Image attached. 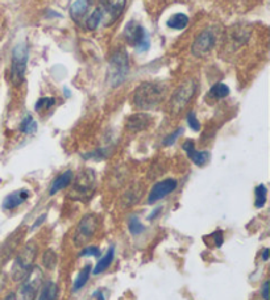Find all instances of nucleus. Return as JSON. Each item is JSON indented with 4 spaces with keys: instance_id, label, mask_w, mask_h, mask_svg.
<instances>
[{
    "instance_id": "nucleus-2",
    "label": "nucleus",
    "mask_w": 270,
    "mask_h": 300,
    "mask_svg": "<svg viewBox=\"0 0 270 300\" xmlns=\"http://www.w3.org/2000/svg\"><path fill=\"white\" fill-rule=\"evenodd\" d=\"M129 71V60L124 49L114 51L108 66V82L112 87H118L124 82Z\"/></svg>"
},
{
    "instance_id": "nucleus-3",
    "label": "nucleus",
    "mask_w": 270,
    "mask_h": 300,
    "mask_svg": "<svg viewBox=\"0 0 270 300\" xmlns=\"http://www.w3.org/2000/svg\"><path fill=\"white\" fill-rule=\"evenodd\" d=\"M36 254H37V248L35 242L26 243L22 252L15 259V263L12 266V278L13 281H24L33 268Z\"/></svg>"
},
{
    "instance_id": "nucleus-11",
    "label": "nucleus",
    "mask_w": 270,
    "mask_h": 300,
    "mask_svg": "<svg viewBox=\"0 0 270 300\" xmlns=\"http://www.w3.org/2000/svg\"><path fill=\"white\" fill-rule=\"evenodd\" d=\"M178 183L175 179H165L161 180L158 183H156L153 186L152 191L149 194V198H148V203L153 204V203L158 202V200L164 199L165 196H168L169 194H172L175 188H177Z\"/></svg>"
},
{
    "instance_id": "nucleus-5",
    "label": "nucleus",
    "mask_w": 270,
    "mask_h": 300,
    "mask_svg": "<svg viewBox=\"0 0 270 300\" xmlns=\"http://www.w3.org/2000/svg\"><path fill=\"white\" fill-rule=\"evenodd\" d=\"M127 0H99V6L96 7V12L100 17V24L110 26L119 19L124 11Z\"/></svg>"
},
{
    "instance_id": "nucleus-34",
    "label": "nucleus",
    "mask_w": 270,
    "mask_h": 300,
    "mask_svg": "<svg viewBox=\"0 0 270 300\" xmlns=\"http://www.w3.org/2000/svg\"><path fill=\"white\" fill-rule=\"evenodd\" d=\"M162 211V207H157L156 209H154V211L152 212V213H150L149 215V217H148V220H153V219H156L157 216H158V213L159 212Z\"/></svg>"
},
{
    "instance_id": "nucleus-24",
    "label": "nucleus",
    "mask_w": 270,
    "mask_h": 300,
    "mask_svg": "<svg viewBox=\"0 0 270 300\" xmlns=\"http://www.w3.org/2000/svg\"><path fill=\"white\" fill-rule=\"evenodd\" d=\"M20 129H21L22 133H25V134H32V133H35L37 130V124H36V121L33 120V117L31 115H28L22 120Z\"/></svg>"
},
{
    "instance_id": "nucleus-35",
    "label": "nucleus",
    "mask_w": 270,
    "mask_h": 300,
    "mask_svg": "<svg viewBox=\"0 0 270 300\" xmlns=\"http://www.w3.org/2000/svg\"><path fill=\"white\" fill-rule=\"evenodd\" d=\"M262 259H264V261H267V259H269V249L264 250V253H262Z\"/></svg>"
},
{
    "instance_id": "nucleus-9",
    "label": "nucleus",
    "mask_w": 270,
    "mask_h": 300,
    "mask_svg": "<svg viewBox=\"0 0 270 300\" xmlns=\"http://www.w3.org/2000/svg\"><path fill=\"white\" fill-rule=\"evenodd\" d=\"M195 91H197V83L195 82H184L177 89V91L173 94V98L170 100V110L172 114H178L188 104V101L193 99Z\"/></svg>"
},
{
    "instance_id": "nucleus-21",
    "label": "nucleus",
    "mask_w": 270,
    "mask_h": 300,
    "mask_svg": "<svg viewBox=\"0 0 270 300\" xmlns=\"http://www.w3.org/2000/svg\"><path fill=\"white\" fill-rule=\"evenodd\" d=\"M58 287L54 282H48L45 284L44 288L41 291V295L38 297V300H56L57 299Z\"/></svg>"
},
{
    "instance_id": "nucleus-16",
    "label": "nucleus",
    "mask_w": 270,
    "mask_h": 300,
    "mask_svg": "<svg viewBox=\"0 0 270 300\" xmlns=\"http://www.w3.org/2000/svg\"><path fill=\"white\" fill-rule=\"evenodd\" d=\"M71 180H73V171H65L64 174H61L60 177H57L54 179V182L51 183L49 194H50V195H56L57 193H60L61 189L66 188V187L71 183Z\"/></svg>"
},
{
    "instance_id": "nucleus-32",
    "label": "nucleus",
    "mask_w": 270,
    "mask_h": 300,
    "mask_svg": "<svg viewBox=\"0 0 270 300\" xmlns=\"http://www.w3.org/2000/svg\"><path fill=\"white\" fill-rule=\"evenodd\" d=\"M45 220H46V215L44 213V215L40 216V219H37V220H36L35 223H33V225H32V228H31V229H32V231H35L36 228L40 227V225H41Z\"/></svg>"
},
{
    "instance_id": "nucleus-27",
    "label": "nucleus",
    "mask_w": 270,
    "mask_h": 300,
    "mask_svg": "<svg viewBox=\"0 0 270 300\" xmlns=\"http://www.w3.org/2000/svg\"><path fill=\"white\" fill-rule=\"evenodd\" d=\"M56 104V99L54 98H41L40 100L36 103L35 110L37 111H42V110H49L50 107Z\"/></svg>"
},
{
    "instance_id": "nucleus-6",
    "label": "nucleus",
    "mask_w": 270,
    "mask_h": 300,
    "mask_svg": "<svg viewBox=\"0 0 270 300\" xmlns=\"http://www.w3.org/2000/svg\"><path fill=\"white\" fill-rule=\"evenodd\" d=\"M99 220L95 215L83 216L82 220L78 223V227L74 233V245L76 248H83L91 240L96 229H98Z\"/></svg>"
},
{
    "instance_id": "nucleus-4",
    "label": "nucleus",
    "mask_w": 270,
    "mask_h": 300,
    "mask_svg": "<svg viewBox=\"0 0 270 300\" xmlns=\"http://www.w3.org/2000/svg\"><path fill=\"white\" fill-rule=\"evenodd\" d=\"M29 58L28 46L25 42H20L15 46L12 53V66H11V79L13 85H20L24 80L26 71V62Z\"/></svg>"
},
{
    "instance_id": "nucleus-7",
    "label": "nucleus",
    "mask_w": 270,
    "mask_h": 300,
    "mask_svg": "<svg viewBox=\"0 0 270 300\" xmlns=\"http://www.w3.org/2000/svg\"><path fill=\"white\" fill-rule=\"evenodd\" d=\"M125 41L139 51H146L150 46L149 35L145 29L136 21H129L124 28Z\"/></svg>"
},
{
    "instance_id": "nucleus-13",
    "label": "nucleus",
    "mask_w": 270,
    "mask_h": 300,
    "mask_svg": "<svg viewBox=\"0 0 270 300\" xmlns=\"http://www.w3.org/2000/svg\"><path fill=\"white\" fill-rule=\"evenodd\" d=\"M183 150L187 153V157L191 161L194 162L197 166H203L207 163V161L210 159V153L208 152H198L195 149L194 141L193 140H187L183 144Z\"/></svg>"
},
{
    "instance_id": "nucleus-19",
    "label": "nucleus",
    "mask_w": 270,
    "mask_h": 300,
    "mask_svg": "<svg viewBox=\"0 0 270 300\" xmlns=\"http://www.w3.org/2000/svg\"><path fill=\"white\" fill-rule=\"evenodd\" d=\"M91 265H86L85 267L80 270V272L78 274V277H76L75 282H74L73 284V291L74 292H76V291H79L80 288H83L85 286H86V283L89 282L90 279V274H91Z\"/></svg>"
},
{
    "instance_id": "nucleus-36",
    "label": "nucleus",
    "mask_w": 270,
    "mask_h": 300,
    "mask_svg": "<svg viewBox=\"0 0 270 300\" xmlns=\"http://www.w3.org/2000/svg\"><path fill=\"white\" fill-rule=\"evenodd\" d=\"M13 299H15V296H13V294H11V295H8V296H7L4 300H13Z\"/></svg>"
},
{
    "instance_id": "nucleus-15",
    "label": "nucleus",
    "mask_w": 270,
    "mask_h": 300,
    "mask_svg": "<svg viewBox=\"0 0 270 300\" xmlns=\"http://www.w3.org/2000/svg\"><path fill=\"white\" fill-rule=\"evenodd\" d=\"M152 116L148 114H134L127 120V128L130 132H140L152 124Z\"/></svg>"
},
{
    "instance_id": "nucleus-18",
    "label": "nucleus",
    "mask_w": 270,
    "mask_h": 300,
    "mask_svg": "<svg viewBox=\"0 0 270 300\" xmlns=\"http://www.w3.org/2000/svg\"><path fill=\"white\" fill-rule=\"evenodd\" d=\"M87 6H89L87 0H76L75 3L71 6L70 15L74 21L79 22V20L83 19L85 13L87 12Z\"/></svg>"
},
{
    "instance_id": "nucleus-8",
    "label": "nucleus",
    "mask_w": 270,
    "mask_h": 300,
    "mask_svg": "<svg viewBox=\"0 0 270 300\" xmlns=\"http://www.w3.org/2000/svg\"><path fill=\"white\" fill-rule=\"evenodd\" d=\"M42 282V271L40 268H32L28 274L24 283L20 286L16 295H13V300H35L36 295L38 292V288L41 286Z\"/></svg>"
},
{
    "instance_id": "nucleus-14",
    "label": "nucleus",
    "mask_w": 270,
    "mask_h": 300,
    "mask_svg": "<svg viewBox=\"0 0 270 300\" xmlns=\"http://www.w3.org/2000/svg\"><path fill=\"white\" fill-rule=\"evenodd\" d=\"M29 196H31V193L25 188L19 189V191H13V193H11L10 195L4 198L2 207H3V209L16 208V207L21 205L25 200H28Z\"/></svg>"
},
{
    "instance_id": "nucleus-26",
    "label": "nucleus",
    "mask_w": 270,
    "mask_h": 300,
    "mask_svg": "<svg viewBox=\"0 0 270 300\" xmlns=\"http://www.w3.org/2000/svg\"><path fill=\"white\" fill-rule=\"evenodd\" d=\"M128 227H129V232L133 234V236H139V234H141L144 231H145V227L141 224L140 219L137 217V216L130 217Z\"/></svg>"
},
{
    "instance_id": "nucleus-31",
    "label": "nucleus",
    "mask_w": 270,
    "mask_h": 300,
    "mask_svg": "<svg viewBox=\"0 0 270 300\" xmlns=\"http://www.w3.org/2000/svg\"><path fill=\"white\" fill-rule=\"evenodd\" d=\"M210 238L213 240V247L215 248H220L224 242V238H223V232L222 231H215L212 234H210Z\"/></svg>"
},
{
    "instance_id": "nucleus-33",
    "label": "nucleus",
    "mask_w": 270,
    "mask_h": 300,
    "mask_svg": "<svg viewBox=\"0 0 270 300\" xmlns=\"http://www.w3.org/2000/svg\"><path fill=\"white\" fill-rule=\"evenodd\" d=\"M269 281H266L264 283V287H262V296L265 300H269Z\"/></svg>"
},
{
    "instance_id": "nucleus-30",
    "label": "nucleus",
    "mask_w": 270,
    "mask_h": 300,
    "mask_svg": "<svg viewBox=\"0 0 270 300\" xmlns=\"http://www.w3.org/2000/svg\"><path fill=\"white\" fill-rule=\"evenodd\" d=\"M187 124L191 129L195 130V132H199L200 130V124H199V121H198V119H197V116H195L194 112H188Z\"/></svg>"
},
{
    "instance_id": "nucleus-25",
    "label": "nucleus",
    "mask_w": 270,
    "mask_h": 300,
    "mask_svg": "<svg viewBox=\"0 0 270 300\" xmlns=\"http://www.w3.org/2000/svg\"><path fill=\"white\" fill-rule=\"evenodd\" d=\"M210 94L216 99L226 98V96H228L229 95L228 86H226L224 83H216L215 86H212V89H211Z\"/></svg>"
},
{
    "instance_id": "nucleus-28",
    "label": "nucleus",
    "mask_w": 270,
    "mask_h": 300,
    "mask_svg": "<svg viewBox=\"0 0 270 300\" xmlns=\"http://www.w3.org/2000/svg\"><path fill=\"white\" fill-rule=\"evenodd\" d=\"M100 254H102V253H100V250H99L98 247H86V248H83V250L80 252L79 256L80 257H86V256L96 257V258H98V257H100Z\"/></svg>"
},
{
    "instance_id": "nucleus-29",
    "label": "nucleus",
    "mask_w": 270,
    "mask_h": 300,
    "mask_svg": "<svg viewBox=\"0 0 270 300\" xmlns=\"http://www.w3.org/2000/svg\"><path fill=\"white\" fill-rule=\"evenodd\" d=\"M182 133H183V128H178L177 130H174V132H173L170 136H168L165 140H164V145L165 146L173 145V144H174V142L178 140V137L181 136Z\"/></svg>"
},
{
    "instance_id": "nucleus-20",
    "label": "nucleus",
    "mask_w": 270,
    "mask_h": 300,
    "mask_svg": "<svg viewBox=\"0 0 270 300\" xmlns=\"http://www.w3.org/2000/svg\"><path fill=\"white\" fill-rule=\"evenodd\" d=\"M188 24V17L183 13H177V15L172 16L170 19L168 20L166 25L170 29H175V31H182L187 26Z\"/></svg>"
},
{
    "instance_id": "nucleus-22",
    "label": "nucleus",
    "mask_w": 270,
    "mask_h": 300,
    "mask_svg": "<svg viewBox=\"0 0 270 300\" xmlns=\"http://www.w3.org/2000/svg\"><path fill=\"white\" fill-rule=\"evenodd\" d=\"M254 194H256V203L254 205L257 207V208H262L265 204H266V199H267V188L265 184H260V186L256 187L254 189Z\"/></svg>"
},
{
    "instance_id": "nucleus-1",
    "label": "nucleus",
    "mask_w": 270,
    "mask_h": 300,
    "mask_svg": "<svg viewBox=\"0 0 270 300\" xmlns=\"http://www.w3.org/2000/svg\"><path fill=\"white\" fill-rule=\"evenodd\" d=\"M166 87L161 83L145 82L136 89L133 104L140 110H152L162 103L165 98Z\"/></svg>"
},
{
    "instance_id": "nucleus-17",
    "label": "nucleus",
    "mask_w": 270,
    "mask_h": 300,
    "mask_svg": "<svg viewBox=\"0 0 270 300\" xmlns=\"http://www.w3.org/2000/svg\"><path fill=\"white\" fill-rule=\"evenodd\" d=\"M114 257H115V248L110 247V249L107 250V253H105L104 256L99 259V262L96 263V266L94 267L92 272H94L95 275H98V274H100V272L105 271V270H107V268L111 266L112 261H114Z\"/></svg>"
},
{
    "instance_id": "nucleus-23",
    "label": "nucleus",
    "mask_w": 270,
    "mask_h": 300,
    "mask_svg": "<svg viewBox=\"0 0 270 300\" xmlns=\"http://www.w3.org/2000/svg\"><path fill=\"white\" fill-rule=\"evenodd\" d=\"M57 254H56V252L51 249L46 250V252L44 253V256H42V265L46 268H49V270H53V268L57 266Z\"/></svg>"
},
{
    "instance_id": "nucleus-12",
    "label": "nucleus",
    "mask_w": 270,
    "mask_h": 300,
    "mask_svg": "<svg viewBox=\"0 0 270 300\" xmlns=\"http://www.w3.org/2000/svg\"><path fill=\"white\" fill-rule=\"evenodd\" d=\"M89 174H82L79 175L78 180H76L75 187H74V193L78 195V199H83V198H90L92 196V191H94V173L92 171H87Z\"/></svg>"
},
{
    "instance_id": "nucleus-10",
    "label": "nucleus",
    "mask_w": 270,
    "mask_h": 300,
    "mask_svg": "<svg viewBox=\"0 0 270 300\" xmlns=\"http://www.w3.org/2000/svg\"><path fill=\"white\" fill-rule=\"evenodd\" d=\"M213 45H215V35L206 29L195 38L194 44L191 46V51L197 57H204L207 53H210Z\"/></svg>"
}]
</instances>
